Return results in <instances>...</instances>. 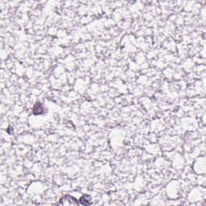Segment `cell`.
Masks as SVG:
<instances>
[{"instance_id":"obj_1","label":"cell","mask_w":206,"mask_h":206,"mask_svg":"<svg viewBox=\"0 0 206 206\" xmlns=\"http://www.w3.org/2000/svg\"><path fill=\"white\" fill-rule=\"evenodd\" d=\"M60 205H77V200L71 196H65L62 197L60 201Z\"/></svg>"},{"instance_id":"obj_2","label":"cell","mask_w":206,"mask_h":206,"mask_svg":"<svg viewBox=\"0 0 206 206\" xmlns=\"http://www.w3.org/2000/svg\"><path fill=\"white\" fill-rule=\"evenodd\" d=\"M80 201L82 205H89V204L91 203V197L88 196V195H85V196H83V197L81 198Z\"/></svg>"}]
</instances>
